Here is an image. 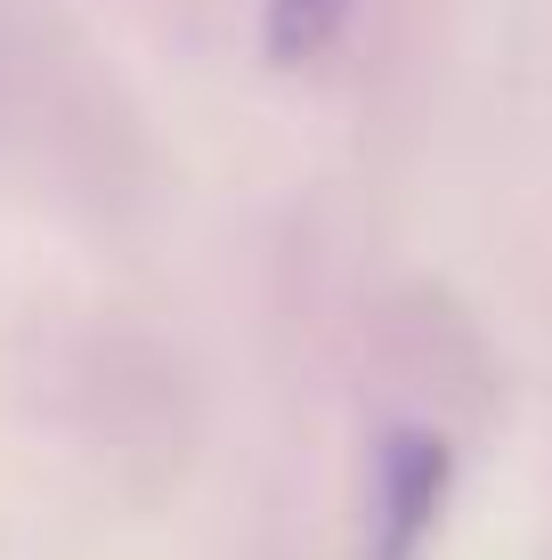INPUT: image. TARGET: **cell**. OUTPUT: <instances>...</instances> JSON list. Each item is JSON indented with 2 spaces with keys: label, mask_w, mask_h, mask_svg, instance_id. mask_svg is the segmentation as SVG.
<instances>
[{
  "label": "cell",
  "mask_w": 552,
  "mask_h": 560,
  "mask_svg": "<svg viewBox=\"0 0 552 560\" xmlns=\"http://www.w3.org/2000/svg\"><path fill=\"white\" fill-rule=\"evenodd\" d=\"M374 488H383V504H374V560H414V545L431 536V520H439V495H447V447L431 431H398L383 463H374Z\"/></svg>",
  "instance_id": "6da1fadb"
}]
</instances>
